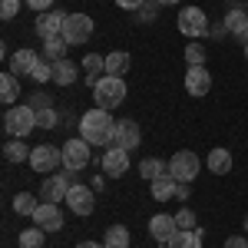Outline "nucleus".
<instances>
[{
	"label": "nucleus",
	"mask_w": 248,
	"mask_h": 248,
	"mask_svg": "<svg viewBox=\"0 0 248 248\" xmlns=\"http://www.w3.org/2000/svg\"><path fill=\"white\" fill-rule=\"evenodd\" d=\"M93 37V17L90 14H66V23H63V40L70 46H79Z\"/></svg>",
	"instance_id": "7"
},
{
	"label": "nucleus",
	"mask_w": 248,
	"mask_h": 248,
	"mask_svg": "<svg viewBox=\"0 0 248 248\" xmlns=\"http://www.w3.org/2000/svg\"><path fill=\"white\" fill-rule=\"evenodd\" d=\"M37 63H40V53L27 50V46H20L17 53L10 57V73H17V77H30Z\"/></svg>",
	"instance_id": "18"
},
{
	"label": "nucleus",
	"mask_w": 248,
	"mask_h": 248,
	"mask_svg": "<svg viewBox=\"0 0 248 248\" xmlns=\"http://www.w3.org/2000/svg\"><path fill=\"white\" fill-rule=\"evenodd\" d=\"M175 225H179V229H195V212L192 209H179L175 212Z\"/></svg>",
	"instance_id": "36"
},
{
	"label": "nucleus",
	"mask_w": 248,
	"mask_h": 248,
	"mask_svg": "<svg viewBox=\"0 0 248 248\" xmlns=\"http://www.w3.org/2000/svg\"><path fill=\"white\" fill-rule=\"evenodd\" d=\"M113 133H116V119L109 116V109H90L79 119V136L90 146H113Z\"/></svg>",
	"instance_id": "1"
},
{
	"label": "nucleus",
	"mask_w": 248,
	"mask_h": 248,
	"mask_svg": "<svg viewBox=\"0 0 248 248\" xmlns=\"http://www.w3.org/2000/svg\"><path fill=\"white\" fill-rule=\"evenodd\" d=\"M162 248H202V232L199 229H179Z\"/></svg>",
	"instance_id": "21"
},
{
	"label": "nucleus",
	"mask_w": 248,
	"mask_h": 248,
	"mask_svg": "<svg viewBox=\"0 0 248 248\" xmlns=\"http://www.w3.org/2000/svg\"><path fill=\"white\" fill-rule=\"evenodd\" d=\"M175 23H179V33L189 37V40H199V37L209 33V17H205L202 7H182Z\"/></svg>",
	"instance_id": "4"
},
{
	"label": "nucleus",
	"mask_w": 248,
	"mask_h": 248,
	"mask_svg": "<svg viewBox=\"0 0 248 248\" xmlns=\"http://www.w3.org/2000/svg\"><path fill=\"white\" fill-rule=\"evenodd\" d=\"M0 99H3L7 106H17V99H20V79H17V73H0Z\"/></svg>",
	"instance_id": "22"
},
{
	"label": "nucleus",
	"mask_w": 248,
	"mask_h": 248,
	"mask_svg": "<svg viewBox=\"0 0 248 248\" xmlns=\"http://www.w3.org/2000/svg\"><path fill=\"white\" fill-rule=\"evenodd\" d=\"M139 142H142L139 123H136V119H119V123H116V133H113V146L133 153V149H139Z\"/></svg>",
	"instance_id": "12"
},
{
	"label": "nucleus",
	"mask_w": 248,
	"mask_h": 248,
	"mask_svg": "<svg viewBox=\"0 0 248 248\" xmlns=\"http://www.w3.org/2000/svg\"><path fill=\"white\" fill-rule=\"evenodd\" d=\"M3 129L10 139H27V136L37 129V109L30 103H20V106H7L3 113Z\"/></svg>",
	"instance_id": "2"
},
{
	"label": "nucleus",
	"mask_w": 248,
	"mask_h": 248,
	"mask_svg": "<svg viewBox=\"0 0 248 248\" xmlns=\"http://www.w3.org/2000/svg\"><path fill=\"white\" fill-rule=\"evenodd\" d=\"M99 169H103V175H109V179L126 175L129 172V153L119 149V146H106V153L99 159Z\"/></svg>",
	"instance_id": "9"
},
{
	"label": "nucleus",
	"mask_w": 248,
	"mask_h": 248,
	"mask_svg": "<svg viewBox=\"0 0 248 248\" xmlns=\"http://www.w3.org/2000/svg\"><path fill=\"white\" fill-rule=\"evenodd\" d=\"M70 186H73V172H70V169L53 172V175H46V179H43L40 195H43V202H53V205H60V202H66V192H70Z\"/></svg>",
	"instance_id": "6"
},
{
	"label": "nucleus",
	"mask_w": 248,
	"mask_h": 248,
	"mask_svg": "<svg viewBox=\"0 0 248 248\" xmlns=\"http://www.w3.org/2000/svg\"><path fill=\"white\" fill-rule=\"evenodd\" d=\"M242 229H245V235H248V215H245V222H242Z\"/></svg>",
	"instance_id": "46"
},
{
	"label": "nucleus",
	"mask_w": 248,
	"mask_h": 248,
	"mask_svg": "<svg viewBox=\"0 0 248 248\" xmlns=\"http://www.w3.org/2000/svg\"><path fill=\"white\" fill-rule=\"evenodd\" d=\"M66 40L63 37H50V40H43V50H40V57L43 60H50V63H60V60H66Z\"/></svg>",
	"instance_id": "24"
},
{
	"label": "nucleus",
	"mask_w": 248,
	"mask_h": 248,
	"mask_svg": "<svg viewBox=\"0 0 248 248\" xmlns=\"http://www.w3.org/2000/svg\"><path fill=\"white\" fill-rule=\"evenodd\" d=\"M30 106L40 113V109H50V106H53V99H50L46 93H33V96H30Z\"/></svg>",
	"instance_id": "38"
},
{
	"label": "nucleus",
	"mask_w": 248,
	"mask_h": 248,
	"mask_svg": "<svg viewBox=\"0 0 248 248\" xmlns=\"http://www.w3.org/2000/svg\"><path fill=\"white\" fill-rule=\"evenodd\" d=\"M116 3H119L123 10H139V7H142L146 0H116Z\"/></svg>",
	"instance_id": "42"
},
{
	"label": "nucleus",
	"mask_w": 248,
	"mask_h": 248,
	"mask_svg": "<svg viewBox=\"0 0 248 248\" xmlns=\"http://www.w3.org/2000/svg\"><path fill=\"white\" fill-rule=\"evenodd\" d=\"M155 3H162V7H172V3H179V0H155Z\"/></svg>",
	"instance_id": "45"
},
{
	"label": "nucleus",
	"mask_w": 248,
	"mask_h": 248,
	"mask_svg": "<svg viewBox=\"0 0 248 248\" xmlns=\"http://www.w3.org/2000/svg\"><path fill=\"white\" fill-rule=\"evenodd\" d=\"M93 146L83 139V136H73V139H66L63 142V166L70 172H79V169H86L90 162H93V153H90Z\"/></svg>",
	"instance_id": "5"
},
{
	"label": "nucleus",
	"mask_w": 248,
	"mask_h": 248,
	"mask_svg": "<svg viewBox=\"0 0 248 248\" xmlns=\"http://www.w3.org/2000/svg\"><path fill=\"white\" fill-rule=\"evenodd\" d=\"M27 162H30L37 172H43V175H46V172H53L60 162H63V149L50 146V142H43V146H37V149L30 153V159H27Z\"/></svg>",
	"instance_id": "11"
},
{
	"label": "nucleus",
	"mask_w": 248,
	"mask_h": 248,
	"mask_svg": "<svg viewBox=\"0 0 248 248\" xmlns=\"http://www.w3.org/2000/svg\"><path fill=\"white\" fill-rule=\"evenodd\" d=\"M66 205H70V212L73 215H90L96 205V192L93 186H79V182H73L70 186V192H66Z\"/></svg>",
	"instance_id": "10"
},
{
	"label": "nucleus",
	"mask_w": 248,
	"mask_h": 248,
	"mask_svg": "<svg viewBox=\"0 0 248 248\" xmlns=\"http://www.w3.org/2000/svg\"><path fill=\"white\" fill-rule=\"evenodd\" d=\"M33 218V225H40L43 232H60L63 229V212H60V205H53V202H40V209L30 215Z\"/></svg>",
	"instance_id": "13"
},
{
	"label": "nucleus",
	"mask_w": 248,
	"mask_h": 248,
	"mask_svg": "<svg viewBox=\"0 0 248 248\" xmlns=\"http://www.w3.org/2000/svg\"><path fill=\"white\" fill-rule=\"evenodd\" d=\"M30 10H37V14H46V10H53V0H23Z\"/></svg>",
	"instance_id": "39"
},
{
	"label": "nucleus",
	"mask_w": 248,
	"mask_h": 248,
	"mask_svg": "<svg viewBox=\"0 0 248 248\" xmlns=\"http://www.w3.org/2000/svg\"><path fill=\"white\" fill-rule=\"evenodd\" d=\"M186 90L189 96H209L212 90V77L205 66H189V73H186Z\"/></svg>",
	"instance_id": "16"
},
{
	"label": "nucleus",
	"mask_w": 248,
	"mask_h": 248,
	"mask_svg": "<svg viewBox=\"0 0 248 248\" xmlns=\"http://www.w3.org/2000/svg\"><path fill=\"white\" fill-rule=\"evenodd\" d=\"M205 166H209L212 175H229L232 172V153L225 146H215V149L205 155Z\"/></svg>",
	"instance_id": "19"
},
{
	"label": "nucleus",
	"mask_w": 248,
	"mask_h": 248,
	"mask_svg": "<svg viewBox=\"0 0 248 248\" xmlns=\"http://www.w3.org/2000/svg\"><path fill=\"white\" fill-rule=\"evenodd\" d=\"M175 232H179V225H175V215L159 212V215H153V218H149V235H153V242H159V245H166Z\"/></svg>",
	"instance_id": "15"
},
{
	"label": "nucleus",
	"mask_w": 248,
	"mask_h": 248,
	"mask_svg": "<svg viewBox=\"0 0 248 248\" xmlns=\"http://www.w3.org/2000/svg\"><path fill=\"white\" fill-rule=\"evenodd\" d=\"M225 30H229L235 40L248 43V14L242 7H229V14H225Z\"/></svg>",
	"instance_id": "17"
},
{
	"label": "nucleus",
	"mask_w": 248,
	"mask_h": 248,
	"mask_svg": "<svg viewBox=\"0 0 248 248\" xmlns=\"http://www.w3.org/2000/svg\"><path fill=\"white\" fill-rule=\"evenodd\" d=\"M202 169V162H199V155L189 153V149H179V153L169 159V175L172 179H179V182H192L195 175Z\"/></svg>",
	"instance_id": "8"
},
{
	"label": "nucleus",
	"mask_w": 248,
	"mask_h": 248,
	"mask_svg": "<svg viewBox=\"0 0 248 248\" xmlns=\"http://www.w3.org/2000/svg\"><path fill=\"white\" fill-rule=\"evenodd\" d=\"M103 245L106 248H129V229L126 225H109L103 235Z\"/></svg>",
	"instance_id": "26"
},
{
	"label": "nucleus",
	"mask_w": 248,
	"mask_h": 248,
	"mask_svg": "<svg viewBox=\"0 0 248 248\" xmlns=\"http://www.w3.org/2000/svg\"><path fill=\"white\" fill-rule=\"evenodd\" d=\"M73 79H77L73 60H60V63H53V83H57V86H73Z\"/></svg>",
	"instance_id": "27"
},
{
	"label": "nucleus",
	"mask_w": 248,
	"mask_h": 248,
	"mask_svg": "<svg viewBox=\"0 0 248 248\" xmlns=\"http://www.w3.org/2000/svg\"><path fill=\"white\" fill-rule=\"evenodd\" d=\"M90 186H93V192H103V186H106V182H103V179L96 175V179H93V182H90Z\"/></svg>",
	"instance_id": "43"
},
{
	"label": "nucleus",
	"mask_w": 248,
	"mask_h": 248,
	"mask_svg": "<svg viewBox=\"0 0 248 248\" xmlns=\"http://www.w3.org/2000/svg\"><path fill=\"white\" fill-rule=\"evenodd\" d=\"M63 23H66V14L63 10H46L37 17V37L50 40V37H63Z\"/></svg>",
	"instance_id": "14"
},
{
	"label": "nucleus",
	"mask_w": 248,
	"mask_h": 248,
	"mask_svg": "<svg viewBox=\"0 0 248 248\" xmlns=\"http://www.w3.org/2000/svg\"><path fill=\"white\" fill-rule=\"evenodd\" d=\"M77 248H106V245H99V242H79Z\"/></svg>",
	"instance_id": "44"
},
{
	"label": "nucleus",
	"mask_w": 248,
	"mask_h": 248,
	"mask_svg": "<svg viewBox=\"0 0 248 248\" xmlns=\"http://www.w3.org/2000/svg\"><path fill=\"white\" fill-rule=\"evenodd\" d=\"M225 248H248V235H232L225 242Z\"/></svg>",
	"instance_id": "40"
},
{
	"label": "nucleus",
	"mask_w": 248,
	"mask_h": 248,
	"mask_svg": "<svg viewBox=\"0 0 248 248\" xmlns=\"http://www.w3.org/2000/svg\"><path fill=\"white\" fill-rule=\"evenodd\" d=\"M159 7L162 3H155V0H146L139 10H136V17H139V23H153L155 17H159Z\"/></svg>",
	"instance_id": "34"
},
{
	"label": "nucleus",
	"mask_w": 248,
	"mask_h": 248,
	"mask_svg": "<svg viewBox=\"0 0 248 248\" xmlns=\"http://www.w3.org/2000/svg\"><path fill=\"white\" fill-rule=\"evenodd\" d=\"M83 70H86V83L90 86H96L99 83V73H106V57H99V53H86L83 57Z\"/></svg>",
	"instance_id": "23"
},
{
	"label": "nucleus",
	"mask_w": 248,
	"mask_h": 248,
	"mask_svg": "<svg viewBox=\"0 0 248 248\" xmlns=\"http://www.w3.org/2000/svg\"><path fill=\"white\" fill-rule=\"evenodd\" d=\"M57 126H60V113L53 109V106L37 113V129H57Z\"/></svg>",
	"instance_id": "32"
},
{
	"label": "nucleus",
	"mask_w": 248,
	"mask_h": 248,
	"mask_svg": "<svg viewBox=\"0 0 248 248\" xmlns=\"http://www.w3.org/2000/svg\"><path fill=\"white\" fill-rule=\"evenodd\" d=\"M20 14V0H0V17L3 20H14Z\"/></svg>",
	"instance_id": "37"
},
{
	"label": "nucleus",
	"mask_w": 248,
	"mask_h": 248,
	"mask_svg": "<svg viewBox=\"0 0 248 248\" xmlns=\"http://www.w3.org/2000/svg\"><path fill=\"white\" fill-rule=\"evenodd\" d=\"M245 60H248V43H245Z\"/></svg>",
	"instance_id": "47"
},
{
	"label": "nucleus",
	"mask_w": 248,
	"mask_h": 248,
	"mask_svg": "<svg viewBox=\"0 0 248 248\" xmlns=\"http://www.w3.org/2000/svg\"><path fill=\"white\" fill-rule=\"evenodd\" d=\"M166 172H169V162H162V159H155V155H149V159L139 162V175L149 179V182H155V179L166 175Z\"/></svg>",
	"instance_id": "25"
},
{
	"label": "nucleus",
	"mask_w": 248,
	"mask_h": 248,
	"mask_svg": "<svg viewBox=\"0 0 248 248\" xmlns=\"http://www.w3.org/2000/svg\"><path fill=\"white\" fill-rule=\"evenodd\" d=\"M186 63L189 66H205V46L202 43H189L186 46Z\"/></svg>",
	"instance_id": "33"
},
{
	"label": "nucleus",
	"mask_w": 248,
	"mask_h": 248,
	"mask_svg": "<svg viewBox=\"0 0 248 248\" xmlns=\"http://www.w3.org/2000/svg\"><path fill=\"white\" fill-rule=\"evenodd\" d=\"M129 53H123V50H116V53H109L106 57V77H123L126 70H129Z\"/></svg>",
	"instance_id": "28"
},
{
	"label": "nucleus",
	"mask_w": 248,
	"mask_h": 248,
	"mask_svg": "<svg viewBox=\"0 0 248 248\" xmlns=\"http://www.w3.org/2000/svg\"><path fill=\"white\" fill-rule=\"evenodd\" d=\"M33 149H27V142L23 139H10L7 146H3V159L7 162H23V159H30Z\"/></svg>",
	"instance_id": "30"
},
{
	"label": "nucleus",
	"mask_w": 248,
	"mask_h": 248,
	"mask_svg": "<svg viewBox=\"0 0 248 248\" xmlns=\"http://www.w3.org/2000/svg\"><path fill=\"white\" fill-rule=\"evenodd\" d=\"M37 209H40L37 195H30V192H17V195H14V212H17V215H33Z\"/></svg>",
	"instance_id": "31"
},
{
	"label": "nucleus",
	"mask_w": 248,
	"mask_h": 248,
	"mask_svg": "<svg viewBox=\"0 0 248 248\" xmlns=\"http://www.w3.org/2000/svg\"><path fill=\"white\" fill-rule=\"evenodd\" d=\"M175 189H179V179H172L169 172L159 175L155 182H149V192H153L155 202H169V199H175Z\"/></svg>",
	"instance_id": "20"
},
{
	"label": "nucleus",
	"mask_w": 248,
	"mask_h": 248,
	"mask_svg": "<svg viewBox=\"0 0 248 248\" xmlns=\"http://www.w3.org/2000/svg\"><path fill=\"white\" fill-rule=\"evenodd\" d=\"M93 99L99 109H109L113 113L119 103H126V79L123 77H103L93 86Z\"/></svg>",
	"instance_id": "3"
},
{
	"label": "nucleus",
	"mask_w": 248,
	"mask_h": 248,
	"mask_svg": "<svg viewBox=\"0 0 248 248\" xmlns=\"http://www.w3.org/2000/svg\"><path fill=\"white\" fill-rule=\"evenodd\" d=\"M43 238H46V232L40 229V225H30V229L20 232L17 245H20V248H43Z\"/></svg>",
	"instance_id": "29"
},
{
	"label": "nucleus",
	"mask_w": 248,
	"mask_h": 248,
	"mask_svg": "<svg viewBox=\"0 0 248 248\" xmlns=\"http://www.w3.org/2000/svg\"><path fill=\"white\" fill-rule=\"evenodd\" d=\"M189 195H192L189 182H179V189H175V199H179V202H186V199H189Z\"/></svg>",
	"instance_id": "41"
},
{
	"label": "nucleus",
	"mask_w": 248,
	"mask_h": 248,
	"mask_svg": "<svg viewBox=\"0 0 248 248\" xmlns=\"http://www.w3.org/2000/svg\"><path fill=\"white\" fill-rule=\"evenodd\" d=\"M30 79H37V83H46V79H53V63L40 57V63L33 66V73H30Z\"/></svg>",
	"instance_id": "35"
}]
</instances>
